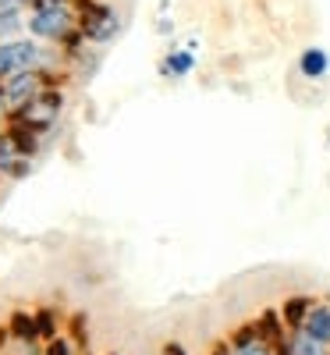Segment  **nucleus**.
I'll return each instance as SVG.
<instances>
[{
    "label": "nucleus",
    "instance_id": "ddd939ff",
    "mask_svg": "<svg viewBox=\"0 0 330 355\" xmlns=\"http://www.w3.org/2000/svg\"><path fill=\"white\" fill-rule=\"evenodd\" d=\"M0 25L4 28L18 25V0H0Z\"/></svg>",
    "mask_w": 330,
    "mask_h": 355
},
{
    "label": "nucleus",
    "instance_id": "f8f14e48",
    "mask_svg": "<svg viewBox=\"0 0 330 355\" xmlns=\"http://www.w3.org/2000/svg\"><path fill=\"white\" fill-rule=\"evenodd\" d=\"M167 71L189 75V71H192V53H171V57H167Z\"/></svg>",
    "mask_w": 330,
    "mask_h": 355
},
{
    "label": "nucleus",
    "instance_id": "20e7f679",
    "mask_svg": "<svg viewBox=\"0 0 330 355\" xmlns=\"http://www.w3.org/2000/svg\"><path fill=\"white\" fill-rule=\"evenodd\" d=\"M302 334L309 338V341H316V345H330V306H313L309 309V316H306V323H302Z\"/></svg>",
    "mask_w": 330,
    "mask_h": 355
},
{
    "label": "nucleus",
    "instance_id": "9b49d317",
    "mask_svg": "<svg viewBox=\"0 0 330 355\" xmlns=\"http://www.w3.org/2000/svg\"><path fill=\"white\" fill-rule=\"evenodd\" d=\"M291 355H327V352H323V345L309 341L306 334H298V338L291 341Z\"/></svg>",
    "mask_w": 330,
    "mask_h": 355
},
{
    "label": "nucleus",
    "instance_id": "0eeeda50",
    "mask_svg": "<svg viewBox=\"0 0 330 355\" xmlns=\"http://www.w3.org/2000/svg\"><path fill=\"white\" fill-rule=\"evenodd\" d=\"M36 93V75L33 71H21V75H11V85H8V100L11 103H25L28 96Z\"/></svg>",
    "mask_w": 330,
    "mask_h": 355
},
{
    "label": "nucleus",
    "instance_id": "a211bd4d",
    "mask_svg": "<svg viewBox=\"0 0 330 355\" xmlns=\"http://www.w3.org/2000/svg\"><path fill=\"white\" fill-rule=\"evenodd\" d=\"M4 100H8V96H0V110H4Z\"/></svg>",
    "mask_w": 330,
    "mask_h": 355
},
{
    "label": "nucleus",
    "instance_id": "f257e3e1",
    "mask_svg": "<svg viewBox=\"0 0 330 355\" xmlns=\"http://www.w3.org/2000/svg\"><path fill=\"white\" fill-rule=\"evenodd\" d=\"M117 15L110 11V8H103V4H89V0H82V33L89 36V40H110L114 33H117Z\"/></svg>",
    "mask_w": 330,
    "mask_h": 355
},
{
    "label": "nucleus",
    "instance_id": "1a4fd4ad",
    "mask_svg": "<svg viewBox=\"0 0 330 355\" xmlns=\"http://www.w3.org/2000/svg\"><path fill=\"white\" fill-rule=\"evenodd\" d=\"M11 331H15V338L33 341V338L40 334V323H36L33 316H25V313H15V320H11Z\"/></svg>",
    "mask_w": 330,
    "mask_h": 355
},
{
    "label": "nucleus",
    "instance_id": "7ed1b4c3",
    "mask_svg": "<svg viewBox=\"0 0 330 355\" xmlns=\"http://www.w3.org/2000/svg\"><path fill=\"white\" fill-rule=\"evenodd\" d=\"M40 61V50L33 43H8L0 46V75H21Z\"/></svg>",
    "mask_w": 330,
    "mask_h": 355
},
{
    "label": "nucleus",
    "instance_id": "423d86ee",
    "mask_svg": "<svg viewBox=\"0 0 330 355\" xmlns=\"http://www.w3.org/2000/svg\"><path fill=\"white\" fill-rule=\"evenodd\" d=\"M298 68H302V75H306V78H323V75H327V68H330V57H327V50L313 46V50H306V53H302Z\"/></svg>",
    "mask_w": 330,
    "mask_h": 355
},
{
    "label": "nucleus",
    "instance_id": "6e6552de",
    "mask_svg": "<svg viewBox=\"0 0 330 355\" xmlns=\"http://www.w3.org/2000/svg\"><path fill=\"white\" fill-rule=\"evenodd\" d=\"M234 355H270V348H266V341H259L252 331H242L238 334V352Z\"/></svg>",
    "mask_w": 330,
    "mask_h": 355
},
{
    "label": "nucleus",
    "instance_id": "9d476101",
    "mask_svg": "<svg viewBox=\"0 0 330 355\" xmlns=\"http://www.w3.org/2000/svg\"><path fill=\"white\" fill-rule=\"evenodd\" d=\"M309 302L306 299H291L288 306H284V316H288V323H295V327H302V323H306V316H309Z\"/></svg>",
    "mask_w": 330,
    "mask_h": 355
},
{
    "label": "nucleus",
    "instance_id": "f03ea898",
    "mask_svg": "<svg viewBox=\"0 0 330 355\" xmlns=\"http://www.w3.org/2000/svg\"><path fill=\"white\" fill-rule=\"evenodd\" d=\"M28 28H33L36 36L61 40V36H68V28H71V15H68L61 4H53V8H40L33 18H28Z\"/></svg>",
    "mask_w": 330,
    "mask_h": 355
},
{
    "label": "nucleus",
    "instance_id": "f3484780",
    "mask_svg": "<svg viewBox=\"0 0 330 355\" xmlns=\"http://www.w3.org/2000/svg\"><path fill=\"white\" fill-rule=\"evenodd\" d=\"M57 4V0H43V8H53Z\"/></svg>",
    "mask_w": 330,
    "mask_h": 355
},
{
    "label": "nucleus",
    "instance_id": "dca6fc26",
    "mask_svg": "<svg viewBox=\"0 0 330 355\" xmlns=\"http://www.w3.org/2000/svg\"><path fill=\"white\" fill-rule=\"evenodd\" d=\"M164 355H185V352L177 348V345H167V352H164Z\"/></svg>",
    "mask_w": 330,
    "mask_h": 355
},
{
    "label": "nucleus",
    "instance_id": "4468645a",
    "mask_svg": "<svg viewBox=\"0 0 330 355\" xmlns=\"http://www.w3.org/2000/svg\"><path fill=\"white\" fill-rule=\"evenodd\" d=\"M36 323H40V334H46V338L53 334V320H50V313H40V320H36Z\"/></svg>",
    "mask_w": 330,
    "mask_h": 355
},
{
    "label": "nucleus",
    "instance_id": "39448f33",
    "mask_svg": "<svg viewBox=\"0 0 330 355\" xmlns=\"http://www.w3.org/2000/svg\"><path fill=\"white\" fill-rule=\"evenodd\" d=\"M57 110H61V96H57V93H43L33 107H28L21 117H25V121H33L36 128H43V125H50L53 121V114Z\"/></svg>",
    "mask_w": 330,
    "mask_h": 355
},
{
    "label": "nucleus",
    "instance_id": "2eb2a0df",
    "mask_svg": "<svg viewBox=\"0 0 330 355\" xmlns=\"http://www.w3.org/2000/svg\"><path fill=\"white\" fill-rule=\"evenodd\" d=\"M46 355H68V341H53V345L46 348Z\"/></svg>",
    "mask_w": 330,
    "mask_h": 355
}]
</instances>
